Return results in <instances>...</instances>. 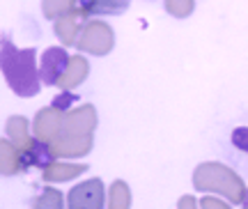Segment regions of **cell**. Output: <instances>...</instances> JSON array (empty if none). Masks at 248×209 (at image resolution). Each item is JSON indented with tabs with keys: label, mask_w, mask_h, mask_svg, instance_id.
<instances>
[{
	"label": "cell",
	"mask_w": 248,
	"mask_h": 209,
	"mask_svg": "<svg viewBox=\"0 0 248 209\" xmlns=\"http://www.w3.org/2000/svg\"><path fill=\"white\" fill-rule=\"evenodd\" d=\"M193 0H166V9L177 18H186L188 14H193Z\"/></svg>",
	"instance_id": "ac0fdd59"
},
{
	"label": "cell",
	"mask_w": 248,
	"mask_h": 209,
	"mask_svg": "<svg viewBox=\"0 0 248 209\" xmlns=\"http://www.w3.org/2000/svg\"><path fill=\"white\" fill-rule=\"evenodd\" d=\"M74 99H76V96L69 95V90H64L60 96H55V104L53 106H58V108H62V111H67V106L74 104Z\"/></svg>",
	"instance_id": "44dd1931"
},
{
	"label": "cell",
	"mask_w": 248,
	"mask_h": 209,
	"mask_svg": "<svg viewBox=\"0 0 248 209\" xmlns=\"http://www.w3.org/2000/svg\"><path fill=\"white\" fill-rule=\"evenodd\" d=\"M21 170H26L23 159H21V149L9 138H0V175H16Z\"/></svg>",
	"instance_id": "8fae6325"
},
{
	"label": "cell",
	"mask_w": 248,
	"mask_h": 209,
	"mask_svg": "<svg viewBox=\"0 0 248 209\" xmlns=\"http://www.w3.org/2000/svg\"><path fill=\"white\" fill-rule=\"evenodd\" d=\"M5 131H7L9 140H12L21 152L32 145V138H30V133H28V120L26 117H21V115H12V117L7 120V124H5Z\"/></svg>",
	"instance_id": "4fadbf2b"
},
{
	"label": "cell",
	"mask_w": 248,
	"mask_h": 209,
	"mask_svg": "<svg viewBox=\"0 0 248 209\" xmlns=\"http://www.w3.org/2000/svg\"><path fill=\"white\" fill-rule=\"evenodd\" d=\"M0 71L18 96H35L39 92V69L35 48H16L9 35H0Z\"/></svg>",
	"instance_id": "6da1fadb"
},
{
	"label": "cell",
	"mask_w": 248,
	"mask_h": 209,
	"mask_svg": "<svg viewBox=\"0 0 248 209\" xmlns=\"http://www.w3.org/2000/svg\"><path fill=\"white\" fill-rule=\"evenodd\" d=\"M193 186L195 191L218 193L223 198H228V202H232V205H244L248 198V189L244 184V179L232 168L223 166L218 161L200 163L195 168Z\"/></svg>",
	"instance_id": "7a4b0ae2"
},
{
	"label": "cell",
	"mask_w": 248,
	"mask_h": 209,
	"mask_svg": "<svg viewBox=\"0 0 248 209\" xmlns=\"http://www.w3.org/2000/svg\"><path fill=\"white\" fill-rule=\"evenodd\" d=\"M64 113L58 106H46L42 108L39 113L35 115V136L37 140L42 143H53L58 136H60V129H62V122H64Z\"/></svg>",
	"instance_id": "5b68a950"
},
{
	"label": "cell",
	"mask_w": 248,
	"mask_h": 209,
	"mask_svg": "<svg viewBox=\"0 0 248 209\" xmlns=\"http://www.w3.org/2000/svg\"><path fill=\"white\" fill-rule=\"evenodd\" d=\"M198 205H200V202L195 200V198H191V195H184V198H182V200L177 202V207H179V209H186V207H198Z\"/></svg>",
	"instance_id": "7402d4cb"
},
{
	"label": "cell",
	"mask_w": 248,
	"mask_h": 209,
	"mask_svg": "<svg viewBox=\"0 0 248 209\" xmlns=\"http://www.w3.org/2000/svg\"><path fill=\"white\" fill-rule=\"evenodd\" d=\"M78 0H42V12L46 18H60L76 9Z\"/></svg>",
	"instance_id": "2e32d148"
},
{
	"label": "cell",
	"mask_w": 248,
	"mask_h": 209,
	"mask_svg": "<svg viewBox=\"0 0 248 209\" xmlns=\"http://www.w3.org/2000/svg\"><path fill=\"white\" fill-rule=\"evenodd\" d=\"M113 44H115V35H113L110 26L99 18H92L83 26V32H80L76 46L80 51L92 53V55H106V53H110Z\"/></svg>",
	"instance_id": "3957f363"
},
{
	"label": "cell",
	"mask_w": 248,
	"mask_h": 209,
	"mask_svg": "<svg viewBox=\"0 0 248 209\" xmlns=\"http://www.w3.org/2000/svg\"><path fill=\"white\" fill-rule=\"evenodd\" d=\"M104 182L94 177V179H85L80 182L78 186H74L69 191V198H67V205L71 209H101L104 202H106V195H104Z\"/></svg>",
	"instance_id": "277c9868"
},
{
	"label": "cell",
	"mask_w": 248,
	"mask_h": 209,
	"mask_svg": "<svg viewBox=\"0 0 248 209\" xmlns=\"http://www.w3.org/2000/svg\"><path fill=\"white\" fill-rule=\"evenodd\" d=\"M88 16L83 9L76 5V9H71L69 14H64V16L55 18V35L60 37L62 44H67V46H71V44L78 42V30L83 26V18Z\"/></svg>",
	"instance_id": "9c48e42d"
},
{
	"label": "cell",
	"mask_w": 248,
	"mask_h": 209,
	"mask_svg": "<svg viewBox=\"0 0 248 209\" xmlns=\"http://www.w3.org/2000/svg\"><path fill=\"white\" fill-rule=\"evenodd\" d=\"M92 149V136H78V133H62L51 143V152L55 159H78L90 154Z\"/></svg>",
	"instance_id": "ba28073f"
},
{
	"label": "cell",
	"mask_w": 248,
	"mask_h": 209,
	"mask_svg": "<svg viewBox=\"0 0 248 209\" xmlns=\"http://www.w3.org/2000/svg\"><path fill=\"white\" fill-rule=\"evenodd\" d=\"M78 7L85 14H122L129 7V0H78Z\"/></svg>",
	"instance_id": "5bb4252c"
},
{
	"label": "cell",
	"mask_w": 248,
	"mask_h": 209,
	"mask_svg": "<svg viewBox=\"0 0 248 209\" xmlns=\"http://www.w3.org/2000/svg\"><path fill=\"white\" fill-rule=\"evenodd\" d=\"M232 143H234V147L248 152V127H241V129L232 131Z\"/></svg>",
	"instance_id": "d6986e66"
},
{
	"label": "cell",
	"mask_w": 248,
	"mask_h": 209,
	"mask_svg": "<svg viewBox=\"0 0 248 209\" xmlns=\"http://www.w3.org/2000/svg\"><path fill=\"white\" fill-rule=\"evenodd\" d=\"M129 205H131V193H129L126 182H122V179L113 182L110 191H108V207L110 209H126Z\"/></svg>",
	"instance_id": "9a60e30c"
},
{
	"label": "cell",
	"mask_w": 248,
	"mask_h": 209,
	"mask_svg": "<svg viewBox=\"0 0 248 209\" xmlns=\"http://www.w3.org/2000/svg\"><path fill=\"white\" fill-rule=\"evenodd\" d=\"M200 207H209V209H228V202L218 200V198H212V195H204L200 200Z\"/></svg>",
	"instance_id": "ffe728a7"
},
{
	"label": "cell",
	"mask_w": 248,
	"mask_h": 209,
	"mask_svg": "<svg viewBox=\"0 0 248 209\" xmlns=\"http://www.w3.org/2000/svg\"><path fill=\"white\" fill-rule=\"evenodd\" d=\"M30 205L37 209H60L62 207V195H60V191H55V189L48 186V189H44V193H42L39 198H35Z\"/></svg>",
	"instance_id": "e0dca14e"
},
{
	"label": "cell",
	"mask_w": 248,
	"mask_h": 209,
	"mask_svg": "<svg viewBox=\"0 0 248 209\" xmlns=\"http://www.w3.org/2000/svg\"><path fill=\"white\" fill-rule=\"evenodd\" d=\"M88 166L85 163H60V161H51L48 166L42 170V179L44 182H67V179H74L78 177L80 173H85Z\"/></svg>",
	"instance_id": "7c38bea8"
},
{
	"label": "cell",
	"mask_w": 248,
	"mask_h": 209,
	"mask_svg": "<svg viewBox=\"0 0 248 209\" xmlns=\"http://www.w3.org/2000/svg\"><path fill=\"white\" fill-rule=\"evenodd\" d=\"M69 64V55L60 46H51L42 53V64H39V79L44 80L46 85H58L60 76L64 74Z\"/></svg>",
	"instance_id": "52a82bcc"
},
{
	"label": "cell",
	"mask_w": 248,
	"mask_h": 209,
	"mask_svg": "<svg viewBox=\"0 0 248 209\" xmlns=\"http://www.w3.org/2000/svg\"><path fill=\"white\" fill-rule=\"evenodd\" d=\"M88 71H90V64L83 55H74V58H69L67 69H64V74H62L60 80H58L60 90H74V87H78L83 80L88 79Z\"/></svg>",
	"instance_id": "30bf717a"
},
{
	"label": "cell",
	"mask_w": 248,
	"mask_h": 209,
	"mask_svg": "<svg viewBox=\"0 0 248 209\" xmlns=\"http://www.w3.org/2000/svg\"><path fill=\"white\" fill-rule=\"evenodd\" d=\"M97 129V111L92 104H83L64 113L62 131L64 133H78V136H92Z\"/></svg>",
	"instance_id": "8992f818"
}]
</instances>
